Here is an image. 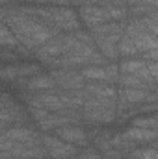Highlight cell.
<instances>
[{
    "mask_svg": "<svg viewBox=\"0 0 158 159\" xmlns=\"http://www.w3.org/2000/svg\"><path fill=\"white\" fill-rule=\"evenodd\" d=\"M11 4H19V2H15V0H0V7H4V6H11Z\"/></svg>",
    "mask_w": 158,
    "mask_h": 159,
    "instance_id": "cell-20",
    "label": "cell"
},
{
    "mask_svg": "<svg viewBox=\"0 0 158 159\" xmlns=\"http://www.w3.org/2000/svg\"><path fill=\"white\" fill-rule=\"evenodd\" d=\"M39 144L45 148V152L48 154L50 159H71L77 152H78L77 146L63 143V141L58 139L52 131H50V133L39 131Z\"/></svg>",
    "mask_w": 158,
    "mask_h": 159,
    "instance_id": "cell-5",
    "label": "cell"
},
{
    "mask_svg": "<svg viewBox=\"0 0 158 159\" xmlns=\"http://www.w3.org/2000/svg\"><path fill=\"white\" fill-rule=\"evenodd\" d=\"M48 74L54 80L56 89L62 91H80L87 83V80L82 76L80 70H48Z\"/></svg>",
    "mask_w": 158,
    "mask_h": 159,
    "instance_id": "cell-9",
    "label": "cell"
},
{
    "mask_svg": "<svg viewBox=\"0 0 158 159\" xmlns=\"http://www.w3.org/2000/svg\"><path fill=\"white\" fill-rule=\"evenodd\" d=\"M95 44L93 37L89 34V30H84L80 28L77 32H69V34H56L52 39H48L45 44H41L39 48L34 50V57L39 61V63H47L50 59H56L60 56H65L67 52H71L75 46L78 44Z\"/></svg>",
    "mask_w": 158,
    "mask_h": 159,
    "instance_id": "cell-1",
    "label": "cell"
},
{
    "mask_svg": "<svg viewBox=\"0 0 158 159\" xmlns=\"http://www.w3.org/2000/svg\"><path fill=\"white\" fill-rule=\"evenodd\" d=\"M71 159H102V156H101V152L95 148V146H86V148H82L80 150L78 148V152L73 156Z\"/></svg>",
    "mask_w": 158,
    "mask_h": 159,
    "instance_id": "cell-19",
    "label": "cell"
},
{
    "mask_svg": "<svg viewBox=\"0 0 158 159\" xmlns=\"http://www.w3.org/2000/svg\"><path fill=\"white\" fill-rule=\"evenodd\" d=\"M82 91H84L86 98H116L117 100V87L110 85V83L87 81Z\"/></svg>",
    "mask_w": 158,
    "mask_h": 159,
    "instance_id": "cell-13",
    "label": "cell"
},
{
    "mask_svg": "<svg viewBox=\"0 0 158 159\" xmlns=\"http://www.w3.org/2000/svg\"><path fill=\"white\" fill-rule=\"evenodd\" d=\"M41 72L39 63H7V65H0V81H15L21 78H30L34 74Z\"/></svg>",
    "mask_w": 158,
    "mask_h": 159,
    "instance_id": "cell-8",
    "label": "cell"
},
{
    "mask_svg": "<svg viewBox=\"0 0 158 159\" xmlns=\"http://www.w3.org/2000/svg\"><path fill=\"white\" fill-rule=\"evenodd\" d=\"M125 32V20H110L104 22L93 30H89L95 48L112 63L119 61V52H117V43Z\"/></svg>",
    "mask_w": 158,
    "mask_h": 159,
    "instance_id": "cell-2",
    "label": "cell"
},
{
    "mask_svg": "<svg viewBox=\"0 0 158 159\" xmlns=\"http://www.w3.org/2000/svg\"><path fill=\"white\" fill-rule=\"evenodd\" d=\"M19 46L21 44L17 43L15 35L11 34V30L4 22H0V48H19Z\"/></svg>",
    "mask_w": 158,
    "mask_h": 159,
    "instance_id": "cell-18",
    "label": "cell"
},
{
    "mask_svg": "<svg viewBox=\"0 0 158 159\" xmlns=\"http://www.w3.org/2000/svg\"><path fill=\"white\" fill-rule=\"evenodd\" d=\"M2 135L7 141L19 143V144H34V143H39V129L37 128H28L24 124H21V126H9L7 129L2 131Z\"/></svg>",
    "mask_w": 158,
    "mask_h": 159,
    "instance_id": "cell-11",
    "label": "cell"
},
{
    "mask_svg": "<svg viewBox=\"0 0 158 159\" xmlns=\"http://www.w3.org/2000/svg\"><path fill=\"white\" fill-rule=\"evenodd\" d=\"M50 89H56L54 80H52V76H50L48 72H43V70H41L39 74H34V76L26 78L24 89H22L21 93H24V91H28V93H37V91H50Z\"/></svg>",
    "mask_w": 158,
    "mask_h": 159,
    "instance_id": "cell-14",
    "label": "cell"
},
{
    "mask_svg": "<svg viewBox=\"0 0 158 159\" xmlns=\"http://www.w3.org/2000/svg\"><path fill=\"white\" fill-rule=\"evenodd\" d=\"M156 113H151V115H136L130 119V126L132 128H143V129H156Z\"/></svg>",
    "mask_w": 158,
    "mask_h": 159,
    "instance_id": "cell-17",
    "label": "cell"
},
{
    "mask_svg": "<svg viewBox=\"0 0 158 159\" xmlns=\"http://www.w3.org/2000/svg\"><path fill=\"white\" fill-rule=\"evenodd\" d=\"M128 157L132 159H158V150L155 144H143L136 146L128 152Z\"/></svg>",
    "mask_w": 158,
    "mask_h": 159,
    "instance_id": "cell-16",
    "label": "cell"
},
{
    "mask_svg": "<svg viewBox=\"0 0 158 159\" xmlns=\"http://www.w3.org/2000/svg\"><path fill=\"white\" fill-rule=\"evenodd\" d=\"M156 91L147 89H136V87H117V106L119 111H123L128 106L138 104H156Z\"/></svg>",
    "mask_w": 158,
    "mask_h": 159,
    "instance_id": "cell-4",
    "label": "cell"
},
{
    "mask_svg": "<svg viewBox=\"0 0 158 159\" xmlns=\"http://www.w3.org/2000/svg\"><path fill=\"white\" fill-rule=\"evenodd\" d=\"M104 4H84V6H80L77 13H78L82 26H86L87 30H93L104 22H110V17H108Z\"/></svg>",
    "mask_w": 158,
    "mask_h": 159,
    "instance_id": "cell-6",
    "label": "cell"
},
{
    "mask_svg": "<svg viewBox=\"0 0 158 159\" xmlns=\"http://www.w3.org/2000/svg\"><path fill=\"white\" fill-rule=\"evenodd\" d=\"M54 135L58 139H62L63 143L73 144L77 148H86V146L91 144V139L87 135V129H84L82 126H77V124H69V126L58 128V129H54Z\"/></svg>",
    "mask_w": 158,
    "mask_h": 159,
    "instance_id": "cell-10",
    "label": "cell"
},
{
    "mask_svg": "<svg viewBox=\"0 0 158 159\" xmlns=\"http://www.w3.org/2000/svg\"><path fill=\"white\" fill-rule=\"evenodd\" d=\"M145 59H141L140 56H134V57H121L117 61V69L119 74H134V72H140L143 67H145Z\"/></svg>",
    "mask_w": 158,
    "mask_h": 159,
    "instance_id": "cell-15",
    "label": "cell"
},
{
    "mask_svg": "<svg viewBox=\"0 0 158 159\" xmlns=\"http://www.w3.org/2000/svg\"><path fill=\"white\" fill-rule=\"evenodd\" d=\"M80 72L87 81H101V83H110V85H116L119 76L117 61L116 63H106V65L84 67V69H80Z\"/></svg>",
    "mask_w": 158,
    "mask_h": 159,
    "instance_id": "cell-7",
    "label": "cell"
},
{
    "mask_svg": "<svg viewBox=\"0 0 158 159\" xmlns=\"http://www.w3.org/2000/svg\"><path fill=\"white\" fill-rule=\"evenodd\" d=\"M126 141H130L134 146L143 144H155L156 143V129H143V128H126L125 131H119Z\"/></svg>",
    "mask_w": 158,
    "mask_h": 159,
    "instance_id": "cell-12",
    "label": "cell"
},
{
    "mask_svg": "<svg viewBox=\"0 0 158 159\" xmlns=\"http://www.w3.org/2000/svg\"><path fill=\"white\" fill-rule=\"evenodd\" d=\"M80 111L82 122L91 126H110L119 119V106L116 98H86Z\"/></svg>",
    "mask_w": 158,
    "mask_h": 159,
    "instance_id": "cell-3",
    "label": "cell"
}]
</instances>
